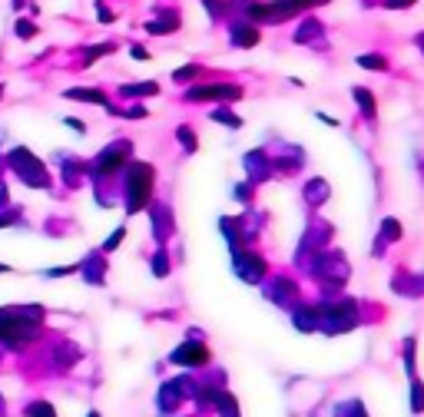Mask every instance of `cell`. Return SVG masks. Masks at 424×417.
<instances>
[{
    "mask_svg": "<svg viewBox=\"0 0 424 417\" xmlns=\"http://www.w3.org/2000/svg\"><path fill=\"white\" fill-rule=\"evenodd\" d=\"M44 328V308L37 305H14L0 308V348H24L33 338H40Z\"/></svg>",
    "mask_w": 424,
    "mask_h": 417,
    "instance_id": "1",
    "label": "cell"
},
{
    "mask_svg": "<svg viewBox=\"0 0 424 417\" xmlns=\"http://www.w3.org/2000/svg\"><path fill=\"white\" fill-rule=\"evenodd\" d=\"M152 182H156V172H152L150 163H139V159L126 163V169H123V189H120L126 215H136L143 208H150Z\"/></svg>",
    "mask_w": 424,
    "mask_h": 417,
    "instance_id": "2",
    "label": "cell"
},
{
    "mask_svg": "<svg viewBox=\"0 0 424 417\" xmlns=\"http://www.w3.org/2000/svg\"><path fill=\"white\" fill-rule=\"evenodd\" d=\"M315 312H318V331H325V335H342V331H351V328L362 325L358 301H351V298L321 301Z\"/></svg>",
    "mask_w": 424,
    "mask_h": 417,
    "instance_id": "3",
    "label": "cell"
},
{
    "mask_svg": "<svg viewBox=\"0 0 424 417\" xmlns=\"http://www.w3.org/2000/svg\"><path fill=\"white\" fill-rule=\"evenodd\" d=\"M130 159H133V143L116 136V139H109V143L96 152V159L87 166V172H90L93 179H113L126 169Z\"/></svg>",
    "mask_w": 424,
    "mask_h": 417,
    "instance_id": "4",
    "label": "cell"
},
{
    "mask_svg": "<svg viewBox=\"0 0 424 417\" xmlns=\"http://www.w3.org/2000/svg\"><path fill=\"white\" fill-rule=\"evenodd\" d=\"M3 166H7V169H10L24 186H30V189H50V186H53V179H50V172H46V166L33 156L30 149H24V146L10 149Z\"/></svg>",
    "mask_w": 424,
    "mask_h": 417,
    "instance_id": "5",
    "label": "cell"
},
{
    "mask_svg": "<svg viewBox=\"0 0 424 417\" xmlns=\"http://www.w3.org/2000/svg\"><path fill=\"white\" fill-rule=\"evenodd\" d=\"M232 268H236V275L242 278V282L249 285H258L262 278H265V258L262 255H256L252 249H236L232 252Z\"/></svg>",
    "mask_w": 424,
    "mask_h": 417,
    "instance_id": "6",
    "label": "cell"
},
{
    "mask_svg": "<svg viewBox=\"0 0 424 417\" xmlns=\"http://www.w3.org/2000/svg\"><path fill=\"white\" fill-rule=\"evenodd\" d=\"M169 364H179V368H202V364H209V348L202 341H182L179 348H173L169 351Z\"/></svg>",
    "mask_w": 424,
    "mask_h": 417,
    "instance_id": "7",
    "label": "cell"
},
{
    "mask_svg": "<svg viewBox=\"0 0 424 417\" xmlns=\"http://www.w3.org/2000/svg\"><path fill=\"white\" fill-rule=\"evenodd\" d=\"M150 229H152V242L166 245V238L176 232V219H173V208L166 202H150Z\"/></svg>",
    "mask_w": 424,
    "mask_h": 417,
    "instance_id": "8",
    "label": "cell"
},
{
    "mask_svg": "<svg viewBox=\"0 0 424 417\" xmlns=\"http://www.w3.org/2000/svg\"><path fill=\"white\" fill-rule=\"evenodd\" d=\"M245 176L252 186H262V182H269L275 176V163L265 156V149H252V152H245Z\"/></svg>",
    "mask_w": 424,
    "mask_h": 417,
    "instance_id": "9",
    "label": "cell"
},
{
    "mask_svg": "<svg viewBox=\"0 0 424 417\" xmlns=\"http://www.w3.org/2000/svg\"><path fill=\"white\" fill-rule=\"evenodd\" d=\"M242 89L232 87V83H212V87H193L186 89V100L199 103V100H239Z\"/></svg>",
    "mask_w": 424,
    "mask_h": 417,
    "instance_id": "10",
    "label": "cell"
},
{
    "mask_svg": "<svg viewBox=\"0 0 424 417\" xmlns=\"http://www.w3.org/2000/svg\"><path fill=\"white\" fill-rule=\"evenodd\" d=\"M106 262H103V252H93L87 255L83 262H80V272L76 275H83V282H90V285H103L106 282Z\"/></svg>",
    "mask_w": 424,
    "mask_h": 417,
    "instance_id": "11",
    "label": "cell"
},
{
    "mask_svg": "<svg viewBox=\"0 0 424 417\" xmlns=\"http://www.w3.org/2000/svg\"><path fill=\"white\" fill-rule=\"evenodd\" d=\"M182 401H186V398H182L179 384H176V381H166V384L159 387V398H156V407H159V414H176Z\"/></svg>",
    "mask_w": 424,
    "mask_h": 417,
    "instance_id": "12",
    "label": "cell"
},
{
    "mask_svg": "<svg viewBox=\"0 0 424 417\" xmlns=\"http://www.w3.org/2000/svg\"><path fill=\"white\" fill-rule=\"evenodd\" d=\"M258 40H262V33H258L256 24H236V27L229 30V44L232 46H256Z\"/></svg>",
    "mask_w": 424,
    "mask_h": 417,
    "instance_id": "13",
    "label": "cell"
},
{
    "mask_svg": "<svg viewBox=\"0 0 424 417\" xmlns=\"http://www.w3.org/2000/svg\"><path fill=\"white\" fill-rule=\"evenodd\" d=\"M265 292H269V301H275V305H288L292 298L299 295V285L288 282V278H275Z\"/></svg>",
    "mask_w": 424,
    "mask_h": 417,
    "instance_id": "14",
    "label": "cell"
},
{
    "mask_svg": "<svg viewBox=\"0 0 424 417\" xmlns=\"http://www.w3.org/2000/svg\"><path fill=\"white\" fill-rule=\"evenodd\" d=\"M292 325H295V331H318V312L312 308V305H299L295 312H292Z\"/></svg>",
    "mask_w": 424,
    "mask_h": 417,
    "instance_id": "15",
    "label": "cell"
},
{
    "mask_svg": "<svg viewBox=\"0 0 424 417\" xmlns=\"http://www.w3.org/2000/svg\"><path fill=\"white\" fill-rule=\"evenodd\" d=\"M401 236H405L401 222L391 219V215H385V222H381V229H378V249H375V255H381V245H388V242H401Z\"/></svg>",
    "mask_w": 424,
    "mask_h": 417,
    "instance_id": "16",
    "label": "cell"
},
{
    "mask_svg": "<svg viewBox=\"0 0 424 417\" xmlns=\"http://www.w3.org/2000/svg\"><path fill=\"white\" fill-rule=\"evenodd\" d=\"M351 100L358 103V109L364 113V119H375V113H378V100H375V93L364 87H351Z\"/></svg>",
    "mask_w": 424,
    "mask_h": 417,
    "instance_id": "17",
    "label": "cell"
},
{
    "mask_svg": "<svg viewBox=\"0 0 424 417\" xmlns=\"http://www.w3.org/2000/svg\"><path fill=\"white\" fill-rule=\"evenodd\" d=\"M328 195H332V189H328V182H325V179H312V182L305 186V199H308V206L312 208H318Z\"/></svg>",
    "mask_w": 424,
    "mask_h": 417,
    "instance_id": "18",
    "label": "cell"
},
{
    "mask_svg": "<svg viewBox=\"0 0 424 417\" xmlns=\"http://www.w3.org/2000/svg\"><path fill=\"white\" fill-rule=\"evenodd\" d=\"M150 268H152V275H156V278H166V275H169V268H173V258H169V249H166V245H159V249L152 252Z\"/></svg>",
    "mask_w": 424,
    "mask_h": 417,
    "instance_id": "19",
    "label": "cell"
},
{
    "mask_svg": "<svg viewBox=\"0 0 424 417\" xmlns=\"http://www.w3.org/2000/svg\"><path fill=\"white\" fill-rule=\"evenodd\" d=\"M67 100H83V103H100V106H109L103 89H67L63 93Z\"/></svg>",
    "mask_w": 424,
    "mask_h": 417,
    "instance_id": "20",
    "label": "cell"
},
{
    "mask_svg": "<svg viewBox=\"0 0 424 417\" xmlns=\"http://www.w3.org/2000/svg\"><path fill=\"white\" fill-rule=\"evenodd\" d=\"M176 143L182 146L186 156H196L199 152V136L193 133V126H179V130H176Z\"/></svg>",
    "mask_w": 424,
    "mask_h": 417,
    "instance_id": "21",
    "label": "cell"
},
{
    "mask_svg": "<svg viewBox=\"0 0 424 417\" xmlns=\"http://www.w3.org/2000/svg\"><path fill=\"white\" fill-rule=\"evenodd\" d=\"M209 119H212V123H222V126H229V130H242V116H236V113H232V109H226V106L212 109Z\"/></svg>",
    "mask_w": 424,
    "mask_h": 417,
    "instance_id": "22",
    "label": "cell"
},
{
    "mask_svg": "<svg viewBox=\"0 0 424 417\" xmlns=\"http://www.w3.org/2000/svg\"><path fill=\"white\" fill-rule=\"evenodd\" d=\"M355 63H358L362 70H375V73H385V70H388V60L381 57V53H362V57H355Z\"/></svg>",
    "mask_w": 424,
    "mask_h": 417,
    "instance_id": "23",
    "label": "cell"
},
{
    "mask_svg": "<svg viewBox=\"0 0 424 417\" xmlns=\"http://www.w3.org/2000/svg\"><path fill=\"white\" fill-rule=\"evenodd\" d=\"M215 414H219V417H242V414H239V404H236V398H232V394H226V391H222V398L215 401Z\"/></svg>",
    "mask_w": 424,
    "mask_h": 417,
    "instance_id": "24",
    "label": "cell"
},
{
    "mask_svg": "<svg viewBox=\"0 0 424 417\" xmlns=\"http://www.w3.org/2000/svg\"><path fill=\"white\" fill-rule=\"evenodd\" d=\"M123 238H126V225H120V229H113V232L106 236V242H103V245H100V252H103V255L116 252V249H120V245H123Z\"/></svg>",
    "mask_w": 424,
    "mask_h": 417,
    "instance_id": "25",
    "label": "cell"
},
{
    "mask_svg": "<svg viewBox=\"0 0 424 417\" xmlns=\"http://www.w3.org/2000/svg\"><path fill=\"white\" fill-rule=\"evenodd\" d=\"M411 411L414 414H424V384L418 381V378H411Z\"/></svg>",
    "mask_w": 424,
    "mask_h": 417,
    "instance_id": "26",
    "label": "cell"
},
{
    "mask_svg": "<svg viewBox=\"0 0 424 417\" xmlns=\"http://www.w3.org/2000/svg\"><path fill=\"white\" fill-rule=\"evenodd\" d=\"M24 414L27 417H57V411H53V404L50 401H30L27 407H24Z\"/></svg>",
    "mask_w": 424,
    "mask_h": 417,
    "instance_id": "27",
    "label": "cell"
},
{
    "mask_svg": "<svg viewBox=\"0 0 424 417\" xmlns=\"http://www.w3.org/2000/svg\"><path fill=\"white\" fill-rule=\"evenodd\" d=\"M123 96H156V93H159V83H136V87H123L120 89Z\"/></svg>",
    "mask_w": 424,
    "mask_h": 417,
    "instance_id": "28",
    "label": "cell"
},
{
    "mask_svg": "<svg viewBox=\"0 0 424 417\" xmlns=\"http://www.w3.org/2000/svg\"><path fill=\"white\" fill-rule=\"evenodd\" d=\"M76 272H80V265H53V268H46V272H40V275L44 278H70Z\"/></svg>",
    "mask_w": 424,
    "mask_h": 417,
    "instance_id": "29",
    "label": "cell"
},
{
    "mask_svg": "<svg viewBox=\"0 0 424 417\" xmlns=\"http://www.w3.org/2000/svg\"><path fill=\"white\" fill-rule=\"evenodd\" d=\"M116 116L120 119H150V109L143 103H133V106H126V109H120Z\"/></svg>",
    "mask_w": 424,
    "mask_h": 417,
    "instance_id": "30",
    "label": "cell"
},
{
    "mask_svg": "<svg viewBox=\"0 0 424 417\" xmlns=\"http://www.w3.org/2000/svg\"><path fill=\"white\" fill-rule=\"evenodd\" d=\"M189 80H199V66H196V63H189V66H179V70L173 73V83H189Z\"/></svg>",
    "mask_w": 424,
    "mask_h": 417,
    "instance_id": "31",
    "label": "cell"
},
{
    "mask_svg": "<svg viewBox=\"0 0 424 417\" xmlns=\"http://www.w3.org/2000/svg\"><path fill=\"white\" fill-rule=\"evenodd\" d=\"M116 46L113 44H96V46H87V63H93V60H100L103 53H113Z\"/></svg>",
    "mask_w": 424,
    "mask_h": 417,
    "instance_id": "32",
    "label": "cell"
},
{
    "mask_svg": "<svg viewBox=\"0 0 424 417\" xmlns=\"http://www.w3.org/2000/svg\"><path fill=\"white\" fill-rule=\"evenodd\" d=\"M33 33H37V27H33L30 20H17V37L20 40H30Z\"/></svg>",
    "mask_w": 424,
    "mask_h": 417,
    "instance_id": "33",
    "label": "cell"
},
{
    "mask_svg": "<svg viewBox=\"0 0 424 417\" xmlns=\"http://www.w3.org/2000/svg\"><path fill=\"white\" fill-rule=\"evenodd\" d=\"M63 126H70L76 136H87V123L83 119H76V116H63Z\"/></svg>",
    "mask_w": 424,
    "mask_h": 417,
    "instance_id": "34",
    "label": "cell"
},
{
    "mask_svg": "<svg viewBox=\"0 0 424 417\" xmlns=\"http://www.w3.org/2000/svg\"><path fill=\"white\" fill-rule=\"evenodd\" d=\"M236 199H239V202H249V199H252V193H249V182L236 186Z\"/></svg>",
    "mask_w": 424,
    "mask_h": 417,
    "instance_id": "35",
    "label": "cell"
},
{
    "mask_svg": "<svg viewBox=\"0 0 424 417\" xmlns=\"http://www.w3.org/2000/svg\"><path fill=\"white\" fill-rule=\"evenodd\" d=\"M130 53H133V60H150V50H143V46H130Z\"/></svg>",
    "mask_w": 424,
    "mask_h": 417,
    "instance_id": "36",
    "label": "cell"
},
{
    "mask_svg": "<svg viewBox=\"0 0 424 417\" xmlns=\"http://www.w3.org/2000/svg\"><path fill=\"white\" fill-rule=\"evenodd\" d=\"M14 222H17L14 212H0V229H7V225H14Z\"/></svg>",
    "mask_w": 424,
    "mask_h": 417,
    "instance_id": "37",
    "label": "cell"
},
{
    "mask_svg": "<svg viewBox=\"0 0 424 417\" xmlns=\"http://www.w3.org/2000/svg\"><path fill=\"white\" fill-rule=\"evenodd\" d=\"M315 119H318V123H325V126H332V130H335V126H338V119H335V116H328V113H315Z\"/></svg>",
    "mask_w": 424,
    "mask_h": 417,
    "instance_id": "38",
    "label": "cell"
},
{
    "mask_svg": "<svg viewBox=\"0 0 424 417\" xmlns=\"http://www.w3.org/2000/svg\"><path fill=\"white\" fill-rule=\"evenodd\" d=\"M7 202H10V193H7V186H3V182H0V208L7 206Z\"/></svg>",
    "mask_w": 424,
    "mask_h": 417,
    "instance_id": "39",
    "label": "cell"
},
{
    "mask_svg": "<svg viewBox=\"0 0 424 417\" xmlns=\"http://www.w3.org/2000/svg\"><path fill=\"white\" fill-rule=\"evenodd\" d=\"M10 272H14V268L7 265V262H0V275H10Z\"/></svg>",
    "mask_w": 424,
    "mask_h": 417,
    "instance_id": "40",
    "label": "cell"
},
{
    "mask_svg": "<svg viewBox=\"0 0 424 417\" xmlns=\"http://www.w3.org/2000/svg\"><path fill=\"white\" fill-rule=\"evenodd\" d=\"M414 44H418V50L424 53V33H418V40H414Z\"/></svg>",
    "mask_w": 424,
    "mask_h": 417,
    "instance_id": "41",
    "label": "cell"
},
{
    "mask_svg": "<svg viewBox=\"0 0 424 417\" xmlns=\"http://www.w3.org/2000/svg\"><path fill=\"white\" fill-rule=\"evenodd\" d=\"M87 417H100V411H90V414H87Z\"/></svg>",
    "mask_w": 424,
    "mask_h": 417,
    "instance_id": "42",
    "label": "cell"
},
{
    "mask_svg": "<svg viewBox=\"0 0 424 417\" xmlns=\"http://www.w3.org/2000/svg\"><path fill=\"white\" fill-rule=\"evenodd\" d=\"M312 3H325V0H312Z\"/></svg>",
    "mask_w": 424,
    "mask_h": 417,
    "instance_id": "43",
    "label": "cell"
},
{
    "mask_svg": "<svg viewBox=\"0 0 424 417\" xmlns=\"http://www.w3.org/2000/svg\"><path fill=\"white\" fill-rule=\"evenodd\" d=\"M0 411H3V398H0Z\"/></svg>",
    "mask_w": 424,
    "mask_h": 417,
    "instance_id": "44",
    "label": "cell"
},
{
    "mask_svg": "<svg viewBox=\"0 0 424 417\" xmlns=\"http://www.w3.org/2000/svg\"><path fill=\"white\" fill-rule=\"evenodd\" d=\"M0 93H3V87H0Z\"/></svg>",
    "mask_w": 424,
    "mask_h": 417,
    "instance_id": "45",
    "label": "cell"
}]
</instances>
